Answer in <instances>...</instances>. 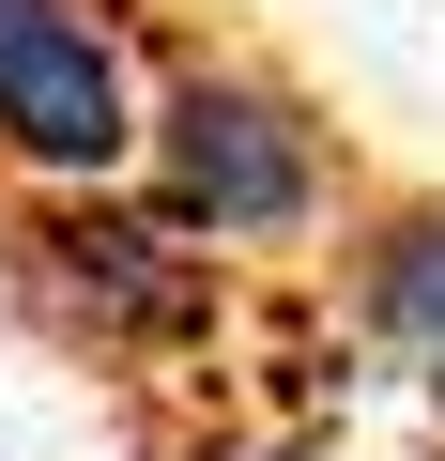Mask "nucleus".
<instances>
[{
	"label": "nucleus",
	"instance_id": "1",
	"mask_svg": "<svg viewBox=\"0 0 445 461\" xmlns=\"http://www.w3.org/2000/svg\"><path fill=\"white\" fill-rule=\"evenodd\" d=\"M138 185L200 230V247H231V262H277L307 247V230H338V123L277 77V62H231V47H200L154 77V139H138Z\"/></svg>",
	"mask_w": 445,
	"mask_h": 461
},
{
	"label": "nucleus",
	"instance_id": "2",
	"mask_svg": "<svg viewBox=\"0 0 445 461\" xmlns=\"http://www.w3.org/2000/svg\"><path fill=\"white\" fill-rule=\"evenodd\" d=\"M16 277L62 339L123 369H184L231 323V247H200L154 185H16Z\"/></svg>",
	"mask_w": 445,
	"mask_h": 461
},
{
	"label": "nucleus",
	"instance_id": "3",
	"mask_svg": "<svg viewBox=\"0 0 445 461\" xmlns=\"http://www.w3.org/2000/svg\"><path fill=\"white\" fill-rule=\"evenodd\" d=\"M154 77L108 0H0V185H138Z\"/></svg>",
	"mask_w": 445,
	"mask_h": 461
},
{
	"label": "nucleus",
	"instance_id": "4",
	"mask_svg": "<svg viewBox=\"0 0 445 461\" xmlns=\"http://www.w3.org/2000/svg\"><path fill=\"white\" fill-rule=\"evenodd\" d=\"M338 323L445 415V200H369L338 247Z\"/></svg>",
	"mask_w": 445,
	"mask_h": 461
},
{
	"label": "nucleus",
	"instance_id": "5",
	"mask_svg": "<svg viewBox=\"0 0 445 461\" xmlns=\"http://www.w3.org/2000/svg\"><path fill=\"white\" fill-rule=\"evenodd\" d=\"M200 461H338V446H323V430H215Z\"/></svg>",
	"mask_w": 445,
	"mask_h": 461
},
{
	"label": "nucleus",
	"instance_id": "6",
	"mask_svg": "<svg viewBox=\"0 0 445 461\" xmlns=\"http://www.w3.org/2000/svg\"><path fill=\"white\" fill-rule=\"evenodd\" d=\"M430 461H445V446H430Z\"/></svg>",
	"mask_w": 445,
	"mask_h": 461
}]
</instances>
